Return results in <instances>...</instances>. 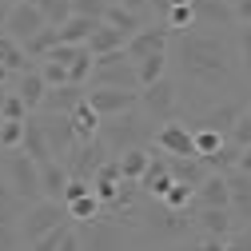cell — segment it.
<instances>
[{"instance_id":"obj_1","label":"cell","mask_w":251,"mask_h":251,"mask_svg":"<svg viewBox=\"0 0 251 251\" xmlns=\"http://www.w3.org/2000/svg\"><path fill=\"white\" fill-rule=\"evenodd\" d=\"M176 36V64L179 76L200 88V92H227L239 80V64H235V52L227 44V36L219 28H183Z\"/></svg>"},{"instance_id":"obj_2","label":"cell","mask_w":251,"mask_h":251,"mask_svg":"<svg viewBox=\"0 0 251 251\" xmlns=\"http://www.w3.org/2000/svg\"><path fill=\"white\" fill-rule=\"evenodd\" d=\"M64 224H72V219H68V207L60 203V200H36V203H28V207L20 211L16 231H20V243L28 247V243H36L40 235L64 227Z\"/></svg>"},{"instance_id":"obj_3","label":"cell","mask_w":251,"mask_h":251,"mask_svg":"<svg viewBox=\"0 0 251 251\" xmlns=\"http://www.w3.org/2000/svg\"><path fill=\"white\" fill-rule=\"evenodd\" d=\"M100 140H104V148L112 155L128 151V148H144L148 124H144V116L136 108L132 112H120V116H108V120H100Z\"/></svg>"},{"instance_id":"obj_4","label":"cell","mask_w":251,"mask_h":251,"mask_svg":"<svg viewBox=\"0 0 251 251\" xmlns=\"http://www.w3.org/2000/svg\"><path fill=\"white\" fill-rule=\"evenodd\" d=\"M88 88H132L140 92L136 84V64L128 60V52H104L96 56V64H92V76H88Z\"/></svg>"},{"instance_id":"obj_5","label":"cell","mask_w":251,"mask_h":251,"mask_svg":"<svg viewBox=\"0 0 251 251\" xmlns=\"http://www.w3.org/2000/svg\"><path fill=\"white\" fill-rule=\"evenodd\" d=\"M0 168H4V179L12 183V192L20 196L24 207H28V203H36V200H44V196H40V164H36V160H28L20 148L8 151Z\"/></svg>"},{"instance_id":"obj_6","label":"cell","mask_w":251,"mask_h":251,"mask_svg":"<svg viewBox=\"0 0 251 251\" xmlns=\"http://www.w3.org/2000/svg\"><path fill=\"white\" fill-rule=\"evenodd\" d=\"M136 224H144L151 239H183L196 227V215H192V207L187 211H172V207H164L160 200H155V207L148 215H136Z\"/></svg>"},{"instance_id":"obj_7","label":"cell","mask_w":251,"mask_h":251,"mask_svg":"<svg viewBox=\"0 0 251 251\" xmlns=\"http://www.w3.org/2000/svg\"><path fill=\"white\" fill-rule=\"evenodd\" d=\"M176 108H179V88L172 76H160L155 84L140 88V112L155 124H164V120H176Z\"/></svg>"},{"instance_id":"obj_8","label":"cell","mask_w":251,"mask_h":251,"mask_svg":"<svg viewBox=\"0 0 251 251\" xmlns=\"http://www.w3.org/2000/svg\"><path fill=\"white\" fill-rule=\"evenodd\" d=\"M84 231L80 235V251H124V224L112 219L108 211L100 219H92V224H80Z\"/></svg>"},{"instance_id":"obj_9","label":"cell","mask_w":251,"mask_h":251,"mask_svg":"<svg viewBox=\"0 0 251 251\" xmlns=\"http://www.w3.org/2000/svg\"><path fill=\"white\" fill-rule=\"evenodd\" d=\"M36 124H40V132H44V140H48L52 160H68L72 148L80 144L76 132H72V120L60 116V112H36Z\"/></svg>"},{"instance_id":"obj_10","label":"cell","mask_w":251,"mask_h":251,"mask_svg":"<svg viewBox=\"0 0 251 251\" xmlns=\"http://www.w3.org/2000/svg\"><path fill=\"white\" fill-rule=\"evenodd\" d=\"M84 100H88V108L96 112L100 120H108V116L140 108V92H132V88H88Z\"/></svg>"},{"instance_id":"obj_11","label":"cell","mask_w":251,"mask_h":251,"mask_svg":"<svg viewBox=\"0 0 251 251\" xmlns=\"http://www.w3.org/2000/svg\"><path fill=\"white\" fill-rule=\"evenodd\" d=\"M168 44H172V28L160 20V24H144L140 32H132L128 44H124V52H128V60L136 64V60H144L151 52H168Z\"/></svg>"},{"instance_id":"obj_12","label":"cell","mask_w":251,"mask_h":251,"mask_svg":"<svg viewBox=\"0 0 251 251\" xmlns=\"http://www.w3.org/2000/svg\"><path fill=\"white\" fill-rule=\"evenodd\" d=\"M151 144H155V151H164V155H196L192 128L179 124V120H164L160 128L151 132Z\"/></svg>"},{"instance_id":"obj_13","label":"cell","mask_w":251,"mask_h":251,"mask_svg":"<svg viewBox=\"0 0 251 251\" xmlns=\"http://www.w3.org/2000/svg\"><path fill=\"white\" fill-rule=\"evenodd\" d=\"M40 28H48L44 24V16H40V8H36V0H20V4H12L8 8V24H4V32L12 36V40H20V44H28Z\"/></svg>"},{"instance_id":"obj_14","label":"cell","mask_w":251,"mask_h":251,"mask_svg":"<svg viewBox=\"0 0 251 251\" xmlns=\"http://www.w3.org/2000/svg\"><path fill=\"white\" fill-rule=\"evenodd\" d=\"M239 112H243L239 100H211V104L200 108L196 128H211V132H219V136H227V132H231V124L239 120Z\"/></svg>"},{"instance_id":"obj_15","label":"cell","mask_w":251,"mask_h":251,"mask_svg":"<svg viewBox=\"0 0 251 251\" xmlns=\"http://www.w3.org/2000/svg\"><path fill=\"white\" fill-rule=\"evenodd\" d=\"M196 231L200 235H211V239H227L235 231V215L231 207H196Z\"/></svg>"},{"instance_id":"obj_16","label":"cell","mask_w":251,"mask_h":251,"mask_svg":"<svg viewBox=\"0 0 251 251\" xmlns=\"http://www.w3.org/2000/svg\"><path fill=\"white\" fill-rule=\"evenodd\" d=\"M172 183H176V179H172V172H168V155H164V151H160V155L151 151L148 172L140 176V192H144L148 200H164V192H168Z\"/></svg>"},{"instance_id":"obj_17","label":"cell","mask_w":251,"mask_h":251,"mask_svg":"<svg viewBox=\"0 0 251 251\" xmlns=\"http://www.w3.org/2000/svg\"><path fill=\"white\" fill-rule=\"evenodd\" d=\"M192 207H231L227 176H224V172H207L203 183L196 187V196H192Z\"/></svg>"},{"instance_id":"obj_18","label":"cell","mask_w":251,"mask_h":251,"mask_svg":"<svg viewBox=\"0 0 251 251\" xmlns=\"http://www.w3.org/2000/svg\"><path fill=\"white\" fill-rule=\"evenodd\" d=\"M227 176V196H231V215L239 224H251V176L247 172H224Z\"/></svg>"},{"instance_id":"obj_19","label":"cell","mask_w":251,"mask_h":251,"mask_svg":"<svg viewBox=\"0 0 251 251\" xmlns=\"http://www.w3.org/2000/svg\"><path fill=\"white\" fill-rule=\"evenodd\" d=\"M12 92L28 104V112H40V104H44V92H48V84H44V76H40V68L32 64L28 72H20V76H12Z\"/></svg>"},{"instance_id":"obj_20","label":"cell","mask_w":251,"mask_h":251,"mask_svg":"<svg viewBox=\"0 0 251 251\" xmlns=\"http://www.w3.org/2000/svg\"><path fill=\"white\" fill-rule=\"evenodd\" d=\"M192 16L200 28H227L235 24V12L227 0H192Z\"/></svg>"},{"instance_id":"obj_21","label":"cell","mask_w":251,"mask_h":251,"mask_svg":"<svg viewBox=\"0 0 251 251\" xmlns=\"http://www.w3.org/2000/svg\"><path fill=\"white\" fill-rule=\"evenodd\" d=\"M84 92H88L84 84H60V88H48L40 112H60V116H68V112L84 100Z\"/></svg>"},{"instance_id":"obj_22","label":"cell","mask_w":251,"mask_h":251,"mask_svg":"<svg viewBox=\"0 0 251 251\" xmlns=\"http://www.w3.org/2000/svg\"><path fill=\"white\" fill-rule=\"evenodd\" d=\"M168 172L176 183H187V187H200L203 176H207V164L200 155H168Z\"/></svg>"},{"instance_id":"obj_23","label":"cell","mask_w":251,"mask_h":251,"mask_svg":"<svg viewBox=\"0 0 251 251\" xmlns=\"http://www.w3.org/2000/svg\"><path fill=\"white\" fill-rule=\"evenodd\" d=\"M68 187V164L64 160H44L40 164V196L44 200H60Z\"/></svg>"},{"instance_id":"obj_24","label":"cell","mask_w":251,"mask_h":251,"mask_svg":"<svg viewBox=\"0 0 251 251\" xmlns=\"http://www.w3.org/2000/svg\"><path fill=\"white\" fill-rule=\"evenodd\" d=\"M124 44H128V36H124L120 28H112L108 20H100L96 28H92V36H88V44H84V48H88L92 56H104V52H120Z\"/></svg>"},{"instance_id":"obj_25","label":"cell","mask_w":251,"mask_h":251,"mask_svg":"<svg viewBox=\"0 0 251 251\" xmlns=\"http://www.w3.org/2000/svg\"><path fill=\"white\" fill-rule=\"evenodd\" d=\"M20 151L28 155V160H36V164L52 160V151H48V140H44L40 124H36V112H32V116L24 120V140H20Z\"/></svg>"},{"instance_id":"obj_26","label":"cell","mask_w":251,"mask_h":251,"mask_svg":"<svg viewBox=\"0 0 251 251\" xmlns=\"http://www.w3.org/2000/svg\"><path fill=\"white\" fill-rule=\"evenodd\" d=\"M0 64H4L12 76H20V72L32 68L36 60H28V52H24V44H20V40H12L8 32H0Z\"/></svg>"},{"instance_id":"obj_27","label":"cell","mask_w":251,"mask_h":251,"mask_svg":"<svg viewBox=\"0 0 251 251\" xmlns=\"http://www.w3.org/2000/svg\"><path fill=\"white\" fill-rule=\"evenodd\" d=\"M148 160H151V151H148V148H128V151H120V155H116L120 179H132V183H140V176L148 172Z\"/></svg>"},{"instance_id":"obj_28","label":"cell","mask_w":251,"mask_h":251,"mask_svg":"<svg viewBox=\"0 0 251 251\" xmlns=\"http://www.w3.org/2000/svg\"><path fill=\"white\" fill-rule=\"evenodd\" d=\"M68 120H72V132H76V140H80V144L100 136V116L88 108V100H80V104L68 112Z\"/></svg>"},{"instance_id":"obj_29","label":"cell","mask_w":251,"mask_h":251,"mask_svg":"<svg viewBox=\"0 0 251 251\" xmlns=\"http://www.w3.org/2000/svg\"><path fill=\"white\" fill-rule=\"evenodd\" d=\"M160 76H168V52H151V56L136 60V84H140V88L155 84Z\"/></svg>"},{"instance_id":"obj_30","label":"cell","mask_w":251,"mask_h":251,"mask_svg":"<svg viewBox=\"0 0 251 251\" xmlns=\"http://www.w3.org/2000/svg\"><path fill=\"white\" fill-rule=\"evenodd\" d=\"M100 20H88V16H68L64 24L56 28L60 32V44H88V36H92V28H96Z\"/></svg>"},{"instance_id":"obj_31","label":"cell","mask_w":251,"mask_h":251,"mask_svg":"<svg viewBox=\"0 0 251 251\" xmlns=\"http://www.w3.org/2000/svg\"><path fill=\"white\" fill-rule=\"evenodd\" d=\"M64 207H68V219H72V224H92V219L104 215V203L96 200V192H88V196H80V200H72V203H64Z\"/></svg>"},{"instance_id":"obj_32","label":"cell","mask_w":251,"mask_h":251,"mask_svg":"<svg viewBox=\"0 0 251 251\" xmlns=\"http://www.w3.org/2000/svg\"><path fill=\"white\" fill-rule=\"evenodd\" d=\"M104 20H108L112 28H120L124 36H132V32H140V28L148 24V16H140V12H128V8H120V4H108Z\"/></svg>"},{"instance_id":"obj_33","label":"cell","mask_w":251,"mask_h":251,"mask_svg":"<svg viewBox=\"0 0 251 251\" xmlns=\"http://www.w3.org/2000/svg\"><path fill=\"white\" fill-rule=\"evenodd\" d=\"M20 211H24V203H20V196L12 192V183L4 179V168H0V224H16Z\"/></svg>"},{"instance_id":"obj_34","label":"cell","mask_w":251,"mask_h":251,"mask_svg":"<svg viewBox=\"0 0 251 251\" xmlns=\"http://www.w3.org/2000/svg\"><path fill=\"white\" fill-rule=\"evenodd\" d=\"M56 44H60V32H56V28L48 24V28H40V32H36L32 40L24 44V52H28V60H36V64H40V60H44V56H48Z\"/></svg>"},{"instance_id":"obj_35","label":"cell","mask_w":251,"mask_h":251,"mask_svg":"<svg viewBox=\"0 0 251 251\" xmlns=\"http://www.w3.org/2000/svg\"><path fill=\"white\" fill-rule=\"evenodd\" d=\"M200 160L207 164V172H231V168H235V160H239V148H235L231 140H224L211 155H200Z\"/></svg>"},{"instance_id":"obj_36","label":"cell","mask_w":251,"mask_h":251,"mask_svg":"<svg viewBox=\"0 0 251 251\" xmlns=\"http://www.w3.org/2000/svg\"><path fill=\"white\" fill-rule=\"evenodd\" d=\"M92 64H96V56H92L84 44L76 48V56L68 60V80L72 84H88V76H92Z\"/></svg>"},{"instance_id":"obj_37","label":"cell","mask_w":251,"mask_h":251,"mask_svg":"<svg viewBox=\"0 0 251 251\" xmlns=\"http://www.w3.org/2000/svg\"><path fill=\"white\" fill-rule=\"evenodd\" d=\"M36 8H40V16H44V24L60 28V24L72 16V0H36Z\"/></svg>"},{"instance_id":"obj_38","label":"cell","mask_w":251,"mask_h":251,"mask_svg":"<svg viewBox=\"0 0 251 251\" xmlns=\"http://www.w3.org/2000/svg\"><path fill=\"white\" fill-rule=\"evenodd\" d=\"M192 196H196V187H187V183H172L168 192H164V207H172V211H187L192 207Z\"/></svg>"},{"instance_id":"obj_39","label":"cell","mask_w":251,"mask_h":251,"mask_svg":"<svg viewBox=\"0 0 251 251\" xmlns=\"http://www.w3.org/2000/svg\"><path fill=\"white\" fill-rule=\"evenodd\" d=\"M164 24L172 28V32H183V28H192V24H196V16H192V4H172V8L164 12Z\"/></svg>"},{"instance_id":"obj_40","label":"cell","mask_w":251,"mask_h":251,"mask_svg":"<svg viewBox=\"0 0 251 251\" xmlns=\"http://www.w3.org/2000/svg\"><path fill=\"white\" fill-rule=\"evenodd\" d=\"M24 140V120H4L0 124V148L4 151H16Z\"/></svg>"},{"instance_id":"obj_41","label":"cell","mask_w":251,"mask_h":251,"mask_svg":"<svg viewBox=\"0 0 251 251\" xmlns=\"http://www.w3.org/2000/svg\"><path fill=\"white\" fill-rule=\"evenodd\" d=\"M192 140H196V155H211L227 136H219V132H211V128H192Z\"/></svg>"},{"instance_id":"obj_42","label":"cell","mask_w":251,"mask_h":251,"mask_svg":"<svg viewBox=\"0 0 251 251\" xmlns=\"http://www.w3.org/2000/svg\"><path fill=\"white\" fill-rule=\"evenodd\" d=\"M36 68H40V76H44V84H48V88L72 84V80H68V68H64V64H56V60H40Z\"/></svg>"},{"instance_id":"obj_43","label":"cell","mask_w":251,"mask_h":251,"mask_svg":"<svg viewBox=\"0 0 251 251\" xmlns=\"http://www.w3.org/2000/svg\"><path fill=\"white\" fill-rule=\"evenodd\" d=\"M108 0H72V16H88V20H104Z\"/></svg>"},{"instance_id":"obj_44","label":"cell","mask_w":251,"mask_h":251,"mask_svg":"<svg viewBox=\"0 0 251 251\" xmlns=\"http://www.w3.org/2000/svg\"><path fill=\"white\" fill-rule=\"evenodd\" d=\"M227 140H231L235 148H247V144H251V116H247V112H239V120L231 124V132H227Z\"/></svg>"},{"instance_id":"obj_45","label":"cell","mask_w":251,"mask_h":251,"mask_svg":"<svg viewBox=\"0 0 251 251\" xmlns=\"http://www.w3.org/2000/svg\"><path fill=\"white\" fill-rule=\"evenodd\" d=\"M28 116H32V112H28V104L8 88V96H4V120H28Z\"/></svg>"},{"instance_id":"obj_46","label":"cell","mask_w":251,"mask_h":251,"mask_svg":"<svg viewBox=\"0 0 251 251\" xmlns=\"http://www.w3.org/2000/svg\"><path fill=\"white\" fill-rule=\"evenodd\" d=\"M239 68L251 76V24L239 28Z\"/></svg>"},{"instance_id":"obj_47","label":"cell","mask_w":251,"mask_h":251,"mask_svg":"<svg viewBox=\"0 0 251 251\" xmlns=\"http://www.w3.org/2000/svg\"><path fill=\"white\" fill-rule=\"evenodd\" d=\"M0 251H20V231H16V224H0Z\"/></svg>"},{"instance_id":"obj_48","label":"cell","mask_w":251,"mask_h":251,"mask_svg":"<svg viewBox=\"0 0 251 251\" xmlns=\"http://www.w3.org/2000/svg\"><path fill=\"white\" fill-rule=\"evenodd\" d=\"M231 12H235V24H251V0H235Z\"/></svg>"},{"instance_id":"obj_49","label":"cell","mask_w":251,"mask_h":251,"mask_svg":"<svg viewBox=\"0 0 251 251\" xmlns=\"http://www.w3.org/2000/svg\"><path fill=\"white\" fill-rule=\"evenodd\" d=\"M56 251H80V235L68 227L64 235H60V243H56Z\"/></svg>"},{"instance_id":"obj_50","label":"cell","mask_w":251,"mask_h":251,"mask_svg":"<svg viewBox=\"0 0 251 251\" xmlns=\"http://www.w3.org/2000/svg\"><path fill=\"white\" fill-rule=\"evenodd\" d=\"M108 4H120V8H128V12L148 16V0H108Z\"/></svg>"},{"instance_id":"obj_51","label":"cell","mask_w":251,"mask_h":251,"mask_svg":"<svg viewBox=\"0 0 251 251\" xmlns=\"http://www.w3.org/2000/svg\"><path fill=\"white\" fill-rule=\"evenodd\" d=\"M235 172H247V176H251V144H247V148H239V160H235Z\"/></svg>"},{"instance_id":"obj_52","label":"cell","mask_w":251,"mask_h":251,"mask_svg":"<svg viewBox=\"0 0 251 251\" xmlns=\"http://www.w3.org/2000/svg\"><path fill=\"white\" fill-rule=\"evenodd\" d=\"M8 8H12V4H4V0H0V32H4V24H8Z\"/></svg>"},{"instance_id":"obj_53","label":"cell","mask_w":251,"mask_h":251,"mask_svg":"<svg viewBox=\"0 0 251 251\" xmlns=\"http://www.w3.org/2000/svg\"><path fill=\"white\" fill-rule=\"evenodd\" d=\"M8 84H12V72H8L4 64H0V88H8Z\"/></svg>"},{"instance_id":"obj_54","label":"cell","mask_w":251,"mask_h":251,"mask_svg":"<svg viewBox=\"0 0 251 251\" xmlns=\"http://www.w3.org/2000/svg\"><path fill=\"white\" fill-rule=\"evenodd\" d=\"M4 96H8V88H0V124H4Z\"/></svg>"},{"instance_id":"obj_55","label":"cell","mask_w":251,"mask_h":251,"mask_svg":"<svg viewBox=\"0 0 251 251\" xmlns=\"http://www.w3.org/2000/svg\"><path fill=\"white\" fill-rule=\"evenodd\" d=\"M172 4H192V0H172Z\"/></svg>"},{"instance_id":"obj_56","label":"cell","mask_w":251,"mask_h":251,"mask_svg":"<svg viewBox=\"0 0 251 251\" xmlns=\"http://www.w3.org/2000/svg\"><path fill=\"white\" fill-rule=\"evenodd\" d=\"M4 4H20V0H4Z\"/></svg>"},{"instance_id":"obj_57","label":"cell","mask_w":251,"mask_h":251,"mask_svg":"<svg viewBox=\"0 0 251 251\" xmlns=\"http://www.w3.org/2000/svg\"><path fill=\"white\" fill-rule=\"evenodd\" d=\"M243 112H247V116H251V104H247V108H243Z\"/></svg>"},{"instance_id":"obj_58","label":"cell","mask_w":251,"mask_h":251,"mask_svg":"<svg viewBox=\"0 0 251 251\" xmlns=\"http://www.w3.org/2000/svg\"><path fill=\"white\" fill-rule=\"evenodd\" d=\"M227 4H235V0H227Z\"/></svg>"}]
</instances>
